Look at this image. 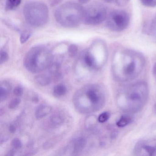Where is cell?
I'll list each match as a JSON object with an SVG mask.
<instances>
[{"label": "cell", "mask_w": 156, "mask_h": 156, "mask_svg": "<svg viewBox=\"0 0 156 156\" xmlns=\"http://www.w3.org/2000/svg\"><path fill=\"white\" fill-rule=\"evenodd\" d=\"M83 14L84 21L88 25L100 24L107 17L106 9L101 4L91 5Z\"/></svg>", "instance_id": "3"}, {"label": "cell", "mask_w": 156, "mask_h": 156, "mask_svg": "<svg viewBox=\"0 0 156 156\" xmlns=\"http://www.w3.org/2000/svg\"><path fill=\"white\" fill-rule=\"evenodd\" d=\"M145 142L144 141H139L136 144V147L135 148V153H140L142 149H143L144 146H145Z\"/></svg>", "instance_id": "21"}, {"label": "cell", "mask_w": 156, "mask_h": 156, "mask_svg": "<svg viewBox=\"0 0 156 156\" xmlns=\"http://www.w3.org/2000/svg\"><path fill=\"white\" fill-rule=\"evenodd\" d=\"M152 73H153V74H156V63L154 64V66H153Z\"/></svg>", "instance_id": "31"}, {"label": "cell", "mask_w": 156, "mask_h": 156, "mask_svg": "<svg viewBox=\"0 0 156 156\" xmlns=\"http://www.w3.org/2000/svg\"><path fill=\"white\" fill-rule=\"evenodd\" d=\"M90 1V0H79V2L81 4H86Z\"/></svg>", "instance_id": "30"}, {"label": "cell", "mask_w": 156, "mask_h": 156, "mask_svg": "<svg viewBox=\"0 0 156 156\" xmlns=\"http://www.w3.org/2000/svg\"><path fill=\"white\" fill-rule=\"evenodd\" d=\"M110 117V113L109 112H103L99 115L98 120L100 123H103L106 122Z\"/></svg>", "instance_id": "13"}, {"label": "cell", "mask_w": 156, "mask_h": 156, "mask_svg": "<svg viewBox=\"0 0 156 156\" xmlns=\"http://www.w3.org/2000/svg\"><path fill=\"white\" fill-rule=\"evenodd\" d=\"M39 101V99H38V98L37 97H34L33 98V101L34 102H35V103H37Z\"/></svg>", "instance_id": "33"}, {"label": "cell", "mask_w": 156, "mask_h": 156, "mask_svg": "<svg viewBox=\"0 0 156 156\" xmlns=\"http://www.w3.org/2000/svg\"><path fill=\"white\" fill-rule=\"evenodd\" d=\"M73 144L74 152L77 153L81 151L85 147L86 140L83 138H79L75 140Z\"/></svg>", "instance_id": "5"}, {"label": "cell", "mask_w": 156, "mask_h": 156, "mask_svg": "<svg viewBox=\"0 0 156 156\" xmlns=\"http://www.w3.org/2000/svg\"><path fill=\"white\" fill-rule=\"evenodd\" d=\"M61 1H62V0H51V3L53 4V5H56L57 3L61 2Z\"/></svg>", "instance_id": "29"}, {"label": "cell", "mask_w": 156, "mask_h": 156, "mask_svg": "<svg viewBox=\"0 0 156 156\" xmlns=\"http://www.w3.org/2000/svg\"><path fill=\"white\" fill-rule=\"evenodd\" d=\"M136 68V62L132 60L125 66L124 69V73L126 75L132 74L135 72Z\"/></svg>", "instance_id": "10"}, {"label": "cell", "mask_w": 156, "mask_h": 156, "mask_svg": "<svg viewBox=\"0 0 156 156\" xmlns=\"http://www.w3.org/2000/svg\"><path fill=\"white\" fill-rule=\"evenodd\" d=\"M23 88L21 86H18L14 88L13 94L17 97H20L23 94Z\"/></svg>", "instance_id": "25"}, {"label": "cell", "mask_w": 156, "mask_h": 156, "mask_svg": "<svg viewBox=\"0 0 156 156\" xmlns=\"http://www.w3.org/2000/svg\"><path fill=\"white\" fill-rule=\"evenodd\" d=\"M8 7L9 8H14L18 7L20 4L21 0H7Z\"/></svg>", "instance_id": "18"}, {"label": "cell", "mask_w": 156, "mask_h": 156, "mask_svg": "<svg viewBox=\"0 0 156 156\" xmlns=\"http://www.w3.org/2000/svg\"><path fill=\"white\" fill-rule=\"evenodd\" d=\"M51 110V108L47 105H41L37 108L35 111V116L37 119H41L47 115Z\"/></svg>", "instance_id": "4"}, {"label": "cell", "mask_w": 156, "mask_h": 156, "mask_svg": "<svg viewBox=\"0 0 156 156\" xmlns=\"http://www.w3.org/2000/svg\"><path fill=\"white\" fill-rule=\"evenodd\" d=\"M151 36L156 39V17L151 23Z\"/></svg>", "instance_id": "23"}, {"label": "cell", "mask_w": 156, "mask_h": 156, "mask_svg": "<svg viewBox=\"0 0 156 156\" xmlns=\"http://www.w3.org/2000/svg\"><path fill=\"white\" fill-rule=\"evenodd\" d=\"M35 80L37 83L42 86L48 85L51 83L50 78L48 76L44 75H40L37 76L35 77Z\"/></svg>", "instance_id": "7"}, {"label": "cell", "mask_w": 156, "mask_h": 156, "mask_svg": "<svg viewBox=\"0 0 156 156\" xmlns=\"http://www.w3.org/2000/svg\"><path fill=\"white\" fill-rule=\"evenodd\" d=\"M155 112L156 113V105H155Z\"/></svg>", "instance_id": "34"}, {"label": "cell", "mask_w": 156, "mask_h": 156, "mask_svg": "<svg viewBox=\"0 0 156 156\" xmlns=\"http://www.w3.org/2000/svg\"><path fill=\"white\" fill-rule=\"evenodd\" d=\"M143 149L148 153L150 156L156 155V147L153 146H147L145 145Z\"/></svg>", "instance_id": "15"}, {"label": "cell", "mask_w": 156, "mask_h": 156, "mask_svg": "<svg viewBox=\"0 0 156 156\" xmlns=\"http://www.w3.org/2000/svg\"><path fill=\"white\" fill-rule=\"evenodd\" d=\"M67 89L64 85L60 84L57 85L54 88L53 94L56 97L63 96L66 94Z\"/></svg>", "instance_id": "6"}, {"label": "cell", "mask_w": 156, "mask_h": 156, "mask_svg": "<svg viewBox=\"0 0 156 156\" xmlns=\"http://www.w3.org/2000/svg\"><path fill=\"white\" fill-rule=\"evenodd\" d=\"M0 91H1V101H3L6 99L8 96L9 94V90L7 87L1 86V88H0Z\"/></svg>", "instance_id": "16"}, {"label": "cell", "mask_w": 156, "mask_h": 156, "mask_svg": "<svg viewBox=\"0 0 156 156\" xmlns=\"http://www.w3.org/2000/svg\"><path fill=\"white\" fill-rule=\"evenodd\" d=\"M9 130L10 132L11 133H15V131H16V127H15V126L13 125H11L10 126L9 128Z\"/></svg>", "instance_id": "28"}, {"label": "cell", "mask_w": 156, "mask_h": 156, "mask_svg": "<svg viewBox=\"0 0 156 156\" xmlns=\"http://www.w3.org/2000/svg\"><path fill=\"white\" fill-rule=\"evenodd\" d=\"M78 51V48L75 44H71L68 48V53L71 57H74L76 55Z\"/></svg>", "instance_id": "17"}, {"label": "cell", "mask_w": 156, "mask_h": 156, "mask_svg": "<svg viewBox=\"0 0 156 156\" xmlns=\"http://www.w3.org/2000/svg\"><path fill=\"white\" fill-rule=\"evenodd\" d=\"M105 2H107V3H113L115 1V0H104Z\"/></svg>", "instance_id": "32"}, {"label": "cell", "mask_w": 156, "mask_h": 156, "mask_svg": "<svg viewBox=\"0 0 156 156\" xmlns=\"http://www.w3.org/2000/svg\"><path fill=\"white\" fill-rule=\"evenodd\" d=\"M132 118L129 115H123L117 122L116 125L119 127L126 126L132 121Z\"/></svg>", "instance_id": "8"}, {"label": "cell", "mask_w": 156, "mask_h": 156, "mask_svg": "<svg viewBox=\"0 0 156 156\" xmlns=\"http://www.w3.org/2000/svg\"><path fill=\"white\" fill-rule=\"evenodd\" d=\"M25 19L30 23L40 25L45 23L48 17V10L41 3H32L25 6L24 9Z\"/></svg>", "instance_id": "1"}, {"label": "cell", "mask_w": 156, "mask_h": 156, "mask_svg": "<svg viewBox=\"0 0 156 156\" xmlns=\"http://www.w3.org/2000/svg\"><path fill=\"white\" fill-rule=\"evenodd\" d=\"M86 96L92 104H97L99 101V97L94 90H89L87 92Z\"/></svg>", "instance_id": "9"}, {"label": "cell", "mask_w": 156, "mask_h": 156, "mask_svg": "<svg viewBox=\"0 0 156 156\" xmlns=\"http://www.w3.org/2000/svg\"><path fill=\"white\" fill-rule=\"evenodd\" d=\"M31 34L28 31H24L23 32L20 36V42L21 44H24L27 41L29 38L30 37Z\"/></svg>", "instance_id": "14"}, {"label": "cell", "mask_w": 156, "mask_h": 156, "mask_svg": "<svg viewBox=\"0 0 156 156\" xmlns=\"http://www.w3.org/2000/svg\"><path fill=\"white\" fill-rule=\"evenodd\" d=\"M129 0H115V2L118 6L119 7H124L129 2Z\"/></svg>", "instance_id": "27"}, {"label": "cell", "mask_w": 156, "mask_h": 156, "mask_svg": "<svg viewBox=\"0 0 156 156\" xmlns=\"http://www.w3.org/2000/svg\"><path fill=\"white\" fill-rule=\"evenodd\" d=\"M140 2L143 5L147 7H156V0H140Z\"/></svg>", "instance_id": "20"}, {"label": "cell", "mask_w": 156, "mask_h": 156, "mask_svg": "<svg viewBox=\"0 0 156 156\" xmlns=\"http://www.w3.org/2000/svg\"><path fill=\"white\" fill-rule=\"evenodd\" d=\"M12 146L14 149H20L22 147V143L19 139L15 138L12 140Z\"/></svg>", "instance_id": "22"}, {"label": "cell", "mask_w": 156, "mask_h": 156, "mask_svg": "<svg viewBox=\"0 0 156 156\" xmlns=\"http://www.w3.org/2000/svg\"><path fill=\"white\" fill-rule=\"evenodd\" d=\"M21 100L19 98H15L12 99L9 104V107L10 109H14L20 105Z\"/></svg>", "instance_id": "19"}, {"label": "cell", "mask_w": 156, "mask_h": 156, "mask_svg": "<svg viewBox=\"0 0 156 156\" xmlns=\"http://www.w3.org/2000/svg\"><path fill=\"white\" fill-rule=\"evenodd\" d=\"M9 59V55L6 52L1 51V58H0V63L1 64L6 62Z\"/></svg>", "instance_id": "24"}, {"label": "cell", "mask_w": 156, "mask_h": 156, "mask_svg": "<svg viewBox=\"0 0 156 156\" xmlns=\"http://www.w3.org/2000/svg\"><path fill=\"white\" fill-rule=\"evenodd\" d=\"M129 98L130 101H131L136 102V101H139L140 98V95L136 92H134L130 94Z\"/></svg>", "instance_id": "26"}, {"label": "cell", "mask_w": 156, "mask_h": 156, "mask_svg": "<svg viewBox=\"0 0 156 156\" xmlns=\"http://www.w3.org/2000/svg\"><path fill=\"white\" fill-rule=\"evenodd\" d=\"M62 118L61 116L58 115H53L51 117V124L54 126H59L63 123Z\"/></svg>", "instance_id": "11"}, {"label": "cell", "mask_w": 156, "mask_h": 156, "mask_svg": "<svg viewBox=\"0 0 156 156\" xmlns=\"http://www.w3.org/2000/svg\"><path fill=\"white\" fill-rule=\"evenodd\" d=\"M84 61L87 65L89 67L93 66L95 63L94 58L90 54H87L84 57Z\"/></svg>", "instance_id": "12"}, {"label": "cell", "mask_w": 156, "mask_h": 156, "mask_svg": "<svg viewBox=\"0 0 156 156\" xmlns=\"http://www.w3.org/2000/svg\"><path fill=\"white\" fill-rule=\"evenodd\" d=\"M130 22L127 12L120 10L111 12L108 17L107 25L109 30L115 32H120L126 29Z\"/></svg>", "instance_id": "2"}]
</instances>
